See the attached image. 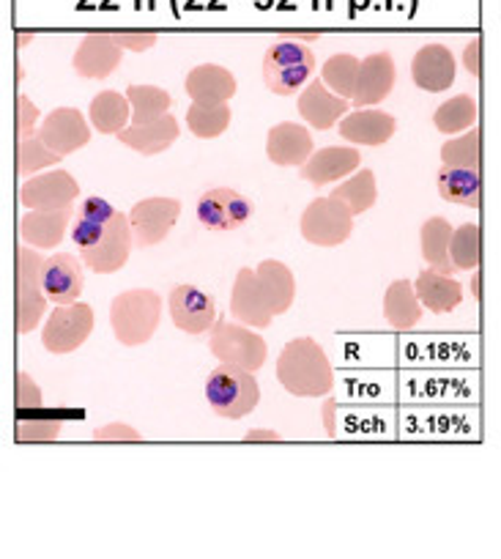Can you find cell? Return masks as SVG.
I'll list each match as a JSON object with an SVG mask.
<instances>
[{"label":"cell","instance_id":"ee69618b","mask_svg":"<svg viewBox=\"0 0 501 559\" xmlns=\"http://www.w3.org/2000/svg\"><path fill=\"white\" fill-rule=\"evenodd\" d=\"M14 401L17 408H39L41 406V390L25 370H17V381H14Z\"/></svg>","mask_w":501,"mask_h":559},{"label":"cell","instance_id":"f546056e","mask_svg":"<svg viewBox=\"0 0 501 559\" xmlns=\"http://www.w3.org/2000/svg\"><path fill=\"white\" fill-rule=\"evenodd\" d=\"M384 319L392 330L406 332L414 330L422 319V302L417 297V288L408 280H395L384 294Z\"/></svg>","mask_w":501,"mask_h":559},{"label":"cell","instance_id":"1f68e13d","mask_svg":"<svg viewBox=\"0 0 501 559\" xmlns=\"http://www.w3.org/2000/svg\"><path fill=\"white\" fill-rule=\"evenodd\" d=\"M452 234H455V228H452L446 217L425 219L422 230H419V239H422V258L430 269H439L444 274L457 272L450 258Z\"/></svg>","mask_w":501,"mask_h":559},{"label":"cell","instance_id":"f6af8a7d","mask_svg":"<svg viewBox=\"0 0 501 559\" xmlns=\"http://www.w3.org/2000/svg\"><path fill=\"white\" fill-rule=\"evenodd\" d=\"M116 41L123 47V50L132 52H145L156 45L154 31H116Z\"/></svg>","mask_w":501,"mask_h":559},{"label":"cell","instance_id":"83f0119b","mask_svg":"<svg viewBox=\"0 0 501 559\" xmlns=\"http://www.w3.org/2000/svg\"><path fill=\"white\" fill-rule=\"evenodd\" d=\"M116 217H118V209L112 206V203H107L105 198L99 195L85 198V201L77 206V212H74L72 239L74 245H77V250H88V247H94L96 241L110 230V225L116 223Z\"/></svg>","mask_w":501,"mask_h":559},{"label":"cell","instance_id":"8d00e7d4","mask_svg":"<svg viewBox=\"0 0 501 559\" xmlns=\"http://www.w3.org/2000/svg\"><path fill=\"white\" fill-rule=\"evenodd\" d=\"M230 112L228 102L225 105H203V102H192V107L187 110V127L195 138L201 140H214L230 127Z\"/></svg>","mask_w":501,"mask_h":559},{"label":"cell","instance_id":"ba28073f","mask_svg":"<svg viewBox=\"0 0 501 559\" xmlns=\"http://www.w3.org/2000/svg\"><path fill=\"white\" fill-rule=\"evenodd\" d=\"M94 308L85 302L58 305L41 330V343L50 354H72L83 346L94 332Z\"/></svg>","mask_w":501,"mask_h":559},{"label":"cell","instance_id":"4dcf8cb0","mask_svg":"<svg viewBox=\"0 0 501 559\" xmlns=\"http://www.w3.org/2000/svg\"><path fill=\"white\" fill-rule=\"evenodd\" d=\"M88 118L94 123L96 132L102 134H118L129 127L132 121V105H129L127 94H118V91H102L91 99Z\"/></svg>","mask_w":501,"mask_h":559},{"label":"cell","instance_id":"d590c367","mask_svg":"<svg viewBox=\"0 0 501 559\" xmlns=\"http://www.w3.org/2000/svg\"><path fill=\"white\" fill-rule=\"evenodd\" d=\"M359 67H362V61H359L357 56H351V52H337V56H332L326 63H323L321 80L337 96H343V99H354V94H357Z\"/></svg>","mask_w":501,"mask_h":559},{"label":"cell","instance_id":"f35d334b","mask_svg":"<svg viewBox=\"0 0 501 559\" xmlns=\"http://www.w3.org/2000/svg\"><path fill=\"white\" fill-rule=\"evenodd\" d=\"M450 258L457 272H477L479 261H482V230L477 223H463L461 228H455Z\"/></svg>","mask_w":501,"mask_h":559},{"label":"cell","instance_id":"7bdbcfd3","mask_svg":"<svg viewBox=\"0 0 501 559\" xmlns=\"http://www.w3.org/2000/svg\"><path fill=\"white\" fill-rule=\"evenodd\" d=\"M58 433H61L58 419H31V423H20L17 426L20 442H56Z\"/></svg>","mask_w":501,"mask_h":559},{"label":"cell","instance_id":"ab89813d","mask_svg":"<svg viewBox=\"0 0 501 559\" xmlns=\"http://www.w3.org/2000/svg\"><path fill=\"white\" fill-rule=\"evenodd\" d=\"M441 163L446 168L479 170V163H482V134H479V129L472 127L461 138L446 140L441 146Z\"/></svg>","mask_w":501,"mask_h":559},{"label":"cell","instance_id":"6da1fadb","mask_svg":"<svg viewBox=\"0 0 501 559\" xmlns=\"http://www.w3.org/2000/svg\"><path fill=\"white\" fill-rule=\"evenodd\" d=\"M277 379L296 397H323L334 390L332 362L315 337L285 343L277 359Z\"/></svg>","mask_w":501,"mask_h":559},{"label":"cell","instance_id":"30bf717a","mask_svg":"<svg viewBox=\"0 0 501 559\" xmlns=\"http://www.w3.org/2000/svg\"><path fill=\"white\" fill-rule=\"evenodd\" d=\"M167 308H170V319H174L176 330L187 332V335H203V332L214 330V324H217L214 299L198 286H190V283H181L170 292Z\"/></svg>","mask_w":501,"mask_h":559},{"label":"cell","instance_id":"277c9868","mask_svg":"<svg viewBox=\"0 0 501 559\" xmlns=\"http://www.w3.org/2000/svg\"><path fill=\"white\" fill-rule=\"evenodd\" d=\"M315 74V52L301 41H277L263 56V83L272 94L290 96Z\"/></svg>","mask_w":501,"mask_h":559},{"label":"cell","instance_id":"3957f363","mask_svg":"<svg viewBox=\"0 0 501 559\" xmlns=\"http://www.w3.org/2000/svg\"><path fill=\"white\" fill-rule=\"evenodd\" d=\"M206 397L217 417L241 419L255 412L258 401H261V386H258L252 370L219 362V368L206 381Z\"/></svg>","mask_w":501,"mask_h":559},{"label":"cell","instance_id":"5b68a950","mask_svg":"<svg viewBox=\"0 0 501 559\" xmlns=\"http://www.w3.org/2000/svg\"><path fill=\"white\" fill-rule=\"evenodd\" d=\"M17 272H14V283H17V308H14V321H17L20 335H28L39 326L41 316L47 313V294L41 288V269H45L47 258L36 252V247L20 245L17 247Z\"/></svg>","mask_w":501,"mask_h":559},{"label":"cell","instance_id":"4316f807","mask_svg":"<svg viewBox=\"0 0 501 559\" xmlns=\"http://www.w3.org/2000/svg\"><path fill=\"white\" fill-rule=\"evenodd\" d=\"M414 288H417V297L422 302V308H428L436 316L452 313L463 302L461 283L452 274L439 272V269H422L419 277L414 280Z\"/></svg>","mask_w":501,"mask_h":559},{"label":"cell","instance_id":"f1b7e54d","mask_svg":"<svg viewBox=\"0 0 501 559\" xmlns=\"http://www.w3.org/2000/svg\"><path fill=\"white\" fill-rule=\"evenodd\" d=\"M258 280H261L263 292H266L269 299V308H272L274 319L277 316H285L290 308H294V299H296V277L283 261H269L258 263Z\"/></svg>","mask_w":501,"mask_h":559},{"label":"cell","instance_id":"9a60e30c","mask_svg":"<svg viewBox=\"0 0 501 559\" xmlns=\"http://www.w3.org/2000/svg\"><path fill=\"white\" fill-rule=\"evenodd\" d=\"M230 313L239 324L252 326V330H266L272 324L274 313L269 308L266 292H263L255 269L244 266L236 274L234 292H230Z\"/></svg>","mask_w":501,"mask_h":559},{"label":"cell","instance_id":"bcb514c9","mask_svg":"<svg viewBox=\"0 0 501 559\" xmlns=\"http://www.w3.org/2000/svg\"><path fill=\"white\" fill-rule=\"evenodd\" d=\"M96 442H140V433L132 426H123V423H110L105 428H96L94 431Z\"/></svg>","mask_w":501,"mask_h":559},{"label":"cell","instance_id":"7a4b0ae2","mask_svg":"<svg viewBox=\"0 0 501 559\" xmlns=\"http://www.w3.org/2000/svg\"><path fill=\"white\" fill-rule=\"evenodd\" d=\"M162 297L151 288H129L110 302L112 335L121 346H143L159 330Z\"/></svg>","mask_w":501,"mask_h":559},{"label":"cell","instance_id":"8992f818","mask_svg":"<svg viewBox=\"0 0 501 559\" xmlns=\"http://www.w3.org/2000/svg\"><path fill=\"white\" fill-rule=\"evenodd\" d=\"M357 214L337 198H315L301 214V236L315 247H341L354 230Z\"/></svg>","mask_w":501,"mask_h":559},{"label":"cell","instance_id":"74e56055","mask_svg":"<svg viewBox=\"0 0 501 559\" xmlns=\"http://www.w3.org/2000/svg\"><path fill=\"white\" fill-rule=\"evenodd\" d=\"M129 105H132V123H151L156 118L167 116L174 99L165 88L156 85H129Z\"/></svg>","mask_w":501,"mask_h":559},{"label":"cell","instance_id":"603a6c76","mask_svg":"<svg viewBox=\"0 0 501 559\" xmlns=\"http://www.w3.org/2000/svg\"><path fill=\"white\" fill-rule=\"evenodd\" d=\"M179 134V121L167 112L151 123H129L123 132H118V143L143 154V157H154V154H162L174 146Z\"/></svg>","mask_w":501,"mask_h":559},{"label":"cell","instance_id":"e0dca14e","mask_svg":"<svg viewBox=\"0 0 501 559\" xmlns=\"http://www.w3.org/2000/svg\"><path fill=\"white\" fill-rule=\"evenodd\" d=\"M123 47L112 34H88L72 58L74 72L83 80H105L121 67Z\"/></svg>","mask_w":501,"mask_h":559},{"label":"cell","instance_id":"b9f144b4","mask_svg":"<svg viewBox=\"0 0 501 559\" xmlns=\"http://www.w3.org/2000/svg\"><path fill=\"white\" fill-rule=\"evenodd\" d=\"M39 107L28 99L25 94H17V110H14V129H17V140L36 138L39 132Z\"/></svg>","mask_w":501,"mask_h":559},{"label":"cell","instance_id":"c3c4849f","mask_svg":"<svg viewBox=\"0 0 501 559\" xmlns=\"http://www.w3.org/2000/svg\"><path fill=\"white\" fill-rule=\"evenodd\" d=\"M334 408H337V401H334V397H329V401L323 403V426H326L329 439L337 437V426H334Z\"/></svg>","mask_w":501,"mask_h":559},{"label":"cell","instance_id":"d6a6232c","mask_svg":"<svg viewBox=\"0 0 501 559\" xmlns=\"http://www.w3.org/2000/svg\"><path fill=\"white\" fill-rule=\"evenodd\" d=\"M439 195L446 203L466 209H479V198H482V179L479 170L468 168H441L439 170Z\"/></svg>","mask_w":501,"mask_h":559},{"label":"cell","instance_id":"ac0fdd59","mask_svg":"<svg viewBox=\"0 0 501 559\" xmlns=\"http://www.w3.org/2000/svg\"><path fill=\"white\" fill-rule=\"evenodd\" d=\"M315 154L310 129L301 123H274L266 134V157L279 168H301Z\"/></svg>","mask_w":501,"mask_h":559},{"label":"cell","instance_id":"60d3db41","mask_svg":"<svg viewBox=\"0 0 501 559\" xmlns=\"http://www.w3.org/2000/svg\"><path fill=\"white\" fill-rule=\"evenodd\" d=\"M14 159H17V174L20 176H36L39 170L45 168H52V165L61 163V154H56L52 148L45 146V140L36 134V138H28V140H17V154H14Z\"/></svg>","mask_w":501,"mask_h":559},{"label":"cell","instance_id":"7402d4cb","mask_svg":"<svg viewBox=\"0 0 501 559\" xmlns=\"http://www.w3.org/2000/svg\"><path fill=\"white\" fill-rule=\"evenodd\" d=\"M397 80L395 58L390 52H373V56L362 58L357 80V94H354V107H373L381 105L386 96L392 94Z\"/></svg>","mask_w":501,"mask_h":559},{"label":"cell","instance_id":"681fc988","mask_svg":"<svg viewBox=\"0 0 501 559\" xmlns=\"http://www.w3.org/2000/svg\"><path fill=\"white\" fill-rule=\"evenodd\" d=\"M244 442H283V437L277 431H266V428H252L247 431Z\"/></svg>","mask_w":501,"mask_h":559},{"label":"cell","instance_id":"8fae6325","mask_svg":"<svg viewBox=\"0 0 501 559\" xmlns=\"http://www.w3.org/2000/svg\"><path fill=\"white\" fill-rule=\"evenodd\" d=\"M134 247V230L132 223H129V214L118 212L116 223L110 225L105 236L96 241L88 250H80V261L96 274H112L118 269L127 266L129 252Z\"/></svg>","mask_w":501,"mask_h":559},{"label":"cell","instance_id":"d4e9b609","mask_svg":"<svg viewBox=\"0 0 501 559\" xmlns=\"http://www.w3.org/2000/svg\"><path fill=\"white\" fill-rule=\"evenodd\" d=\"M337 129L354 146H384L397 132V121L384 110H359L357 107L337 123Z\"/></svg>","mask_w":501,"mask_h":559},{"label":"cell","instance_id":"9c48e42d","mask_svg":"<svg viewBox=\"0 0 501 559\" xmlns=\"http://www.w3.org/2000/svg\"><path fill=\"white\" fill-rule=\"evenodd\" d=\"M80 198V185L69 170H45L28 176L20 187V203L25 209H72Z\"/></svg>","mask_w":501,"mask_h":559},{"label":"cell","instance_id":"5bb4252c","mask_svg":"<svg viewBox=\"0 0 501 559\" xmlns=\"http://www.w3.org/2000/svg\"><path fill=\"white\" fill-rule=\"evenodd\" d=\"M36 134L45 140L47 148H52L56 154L67 157V154H74L83 146H88L91 127L77 107H58V110L47 112V116L41 118L39 132Z\"/></svg>","mask_w":501,"mask_h":559},{"label":"cell","instance_id":"44dd1931","mask_svg":"<svg viewBox=\"0 0 501 559\" xmlns=\"http://www.w3.org/2000/svg\"><path fill=\"white\" fill-rule=\"evenodd\" d=\"M457 63L455 56L446 45H425L419 47L417 56L411 61V78L414 85L428 94H441L455 83Z\"/></svg>","mask_w":501,"mask_h":559},{"label":"cell","instance_id":"e575fe53","mask_svg":"<svg viewBox=\"0 0 501 559\" xmlns=\"http://www.w3.org/2000/svg\"><path fill=\"white\" fill-rule=\"evenodd\" d=\"M332 198L346 203L354 214H362L368 209L375 206L379 201V187H375V174L368 168H359L357 174L348 176L337 190L332 192Z\"/></svg>","mask_w":501,"mask_h":559},{"label":"cell","instance_id":"d6986e66","mask_svg":"<svg viewBox=\"0 0 501 559\" xmlns=\"http://www.w3.org/2000/svg\"><path fill=\"white\" fill-rule=\"evenodd\" d=\"M362 165V154L359 148L351 146H326L318 148L305 165H301V179L312 187H326L334 181L346 179V176L357 174Z\"/></svg>","mask_w":501,"mask_h":559},{"label":"cell","instance_id":"52a82bcc","mask_svg":"<svg viewBox=\"0 0 501 559\" xmlns=\"http://www.w3.org/2000/svg\"><path fill=\"white\" fill-rule=\"evenodd\" d=\"M208 348H212V354L219 362L239 365V368L252 370V373H258L269 357L266 341L258 332H252V326L230 324V321H217L214 324Z\"/></svg>","mask_w":501,"mask_h":559},{"label":"cell","instance_id":"7c38bea8","mask_svg":"<svg viewBox=\"0 0 501 559\" xmlns=\"http://www.w3.org/2000/svg\"><path fill=\"white\" fill-rule=\"evenodd\" d=\"M181 214V203L176 198H143L129 212V223L134 230V245L154 247L174 230Z\"/></svg>","mask_w":501,"mask_h":559},{"label":"cell","instance_id":"7dc6e473","mask_svg":"<svg viewBox=\"0 0 501 559\" xmlns=\"http://www.w3.org/2000/svg\"><path fill=\"white\" fill-rule=\"evenodd\" d=\"M463 67H466V72L472 74V78H479L482 74V39H472L466 45V50H463Z\"/></svg>","mask_w":501,"mask_h":559},{"label":"cell","instance_id":"f907efd6","mask_svg":"<svg viewBox=\"0 0 501 559\" xmlns=\"http://www.w3.org/2000/svg\"><path fill=\"white\" fill-rule=\"evenodd\" d=\"M479 280H482V277H479V272L477 274H474V280H472V292H474V297H482V294H479Z\"/></svg>","mask_w":501,"mask_h":559},{"label":"cell","instance_id":"4fadbf2b","mask_svg":"<svg viewBox=\"0 0 501 559\" xmlns=\"http://www.w3.org/2000/svg\"><path fill=\"white\" fill-rule=\"evenodd\" d=\"M252 217V201L241 192L228 190V187H217V190L203 192L198 201V219L203 228L208 230H236Z\"/></svg>","mask_w":501,"mask_h":559},{"label":"cell","instance_id":"484cf974","mask_svg":"<svg viewBox=\"0 0 501 559\" xmlns=\"http://www.w3.org/2000/svg\"><path fill=\"white\" fill-rule=\"evenodd\" d=\"M187 94L192 102H203V105H225L236 96V78L225 67L217 63H201L187 74L184 83Z\"/></svg>","mask_w":501,"mask_h":559},{"label":"cell","instance_id":"2e32d148","mask_svg":"<svg viewBox=\"0 0 501 559\" xmlns=\"http://www.w3.org/2000/svg\"><path fill=\"white\" fill-rule=\"evenodd\" d=\"M296 107H299L301 118H305L312 129L326 132V129L337 127V123L348 116V110H351V99L337 96L321 78H315L312 83L305 85Z\"/></svg>","mask_w":501,"mask_h":559},{"label":"cell","instance_id":"ffe728a7","mask_svg":"<svg viewBox=\"0 0 501 559\" xmlns=\"http://www.w3.org/2000/svg\"><path fill=\"white\" fill-rule=\"evenodd\" d=\"M83 261H77L69 252H56L47 258L45 269H41V288H45L47 299L56 305H72L77 302L83 294Z\"/></svg>","mask_w":501,"mask_h":559},{"label":"cell","instance_id":"cb8c5ba5","mask_svg":"<svg viewBox=\"0 0 501 559\" xmlns=\"http://www.w3.org/2000/svg\"><path fill=\"white\" fill-rule=\"evenodd\" d=\"M72 214V209H28L20 217V239L36 250H50L63 241Z\"/></svg>","mask_w":501,"mask_h":559},{"label":"cell","instance_id":"836d02e7","mask_svg":"<svg viewBox=\"0 0 501 559\" xmlns=\"http://www.w3.org/2000/svg\"><path fill=\"white\" fill-rule=\"evenodd\" d=\"M479 116L477 99L468 94H457L452 99H446L444 105L436 107L433 112V123L439 132L444 134H455V132H466V129L474 127Z\"/></svg>","mask_w":501,"mask_h":559}]
</instances>
